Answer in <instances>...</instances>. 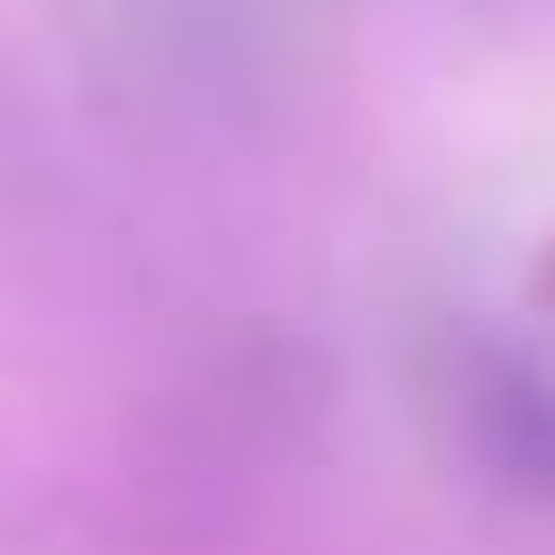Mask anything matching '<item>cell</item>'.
<instances>
[{"mask_svg":"<svg viewBox=\"0 0 555 555\" xmlns=\"http://www.w3.org/2000/svg\"><path fill=\"white\" fill-rule=\"evenodd\" d=\"M98 88L176 146H263L293 127L322 0H68Z\"/></svg>","mask_w":555,"mask_h":555,"instance_id":"6da1fadb","label":"cell"},{"mask_svg":"<svg viewBox=\"0 0 555 555\" xmlns=\"http://www.w3.org/2000/svg\"><path fill=\"white\" fill-rule=\"evenodd\" d=\"M322 361L312 341L283 332H244L224 351H205L166 400H156V498L185 517H234L254 498H273L283 468L312 459L322 439Z\"/></svg>","mask_w":555,"mask_h":555,"instance_id":"7a4b0ae2","label":"cell"},{"mask_svg":"<svg viewBox=\"0 0 555 555\" xmlns=\"http://www.w3.org/2000/svg\"><path fill=\"white\" fill-rule=\"evenodd\" d=\"M420 410L439 429V449L507 507L555 517V351L507 332V322H478V312H449L420 332Z\"/></svg>","mask_w":555,"mask_h":555,"instance_id":"3957f363","label":"cell"}]
</instances>
